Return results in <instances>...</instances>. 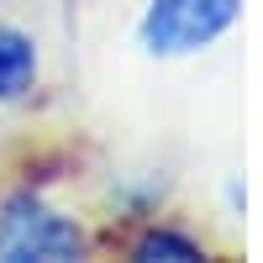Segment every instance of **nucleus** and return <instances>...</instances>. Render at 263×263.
<instances>
[{
    "label": "nucleus",
    "mask_w": 263,
    "mask_h": 263,
    "mask_svg": "<svg viewBox=\"0 0 263 263\" xmlns=\"http://www.w3.org/2000/svg\"><path fill=\"white\" fill-rule=\"evenodd\" d=\"M95 253V232L48 200L37 179L0 184V263H74Z\"/></svg>",
    "instance_id": "nucleus-1"
},
{
    "label": "nucleus",
    "mask_w": 263,
    "mask_h": 263,
    "mask_svg": "<svg viewBox=\"0 0 263 263\" xmlns=\"http://www.w3.org/2000/svg\"><path fill=\"white\" fill-rule=\"evenodd\" d=\"M237 21L242 0H147L137 16V48L147 58H195L216 48Z\"/></svg>",
    "instance_id": "nucleus-2"
},
{
    "label": "nucleus",
    "mask_w": 263,
    "mask_h": 263,
    "mask_svg": "<svg viewBox=\"0 0 263 263\" xmlns=\"http://www.w3.org/2000/svg\"><path fill=\"white\" fill-rule=\"evenodd\" d=\"M95 248H111L132 263H205L216 248L200 232H190L174 216H142V221H126L111 237H95Z\"/></svg>",
    "instance_id": "nucleus-3"
},
{
    "label": "nucleus",
    "mask_w": 263,
    "mask_h": 263,
    "mask_svg": "<svg viewBox=\"0 0 263 263\" xmlns=\"http://www.w3.org/2000/svg\"><path fill=\"white\" fill-rule=\"evenodd\" d=\"M42 84V53L37 37L16 21H0V105H21L32 100Z\"/></svg>",
    "instance_id": "nucleus-4"
},
{
    "label": "nucleus",
    "mask_w": 263,
    "mask_h": 263,
    "mask_svg": "<svg viewBox=\"0 0 263 263\" xmlns=\"http://www.w3.org/2000/svg\"><path fill=\"white\" fill-rule=\"evenodd\" d=\"M0 6H6V0H0Z\"/></svg>",
    "instance_id": "nucleus-5"
}]
</instances>
